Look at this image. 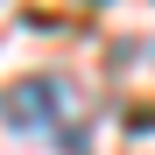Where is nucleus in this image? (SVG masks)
I'll return each instance as SVG.
<instances>
[{
    "label": "nucleus",
    "instance_id": "f257e3e1",
    "mask_svg": "<svg viewBox=\"0 0 155 155\" xmlns=\"http://www.w3.org/2000/svg\"><path fill=\"white\" fill-rule=\"evenodd\" d=\"M0 120H7L14 134L49 127V134L64 141V155H92L85 148V99H78L64 78H21L14 92H0Z\"/></svg>",
    "mask_w": 155,
    "mask_h": 155
}]
</instances>
